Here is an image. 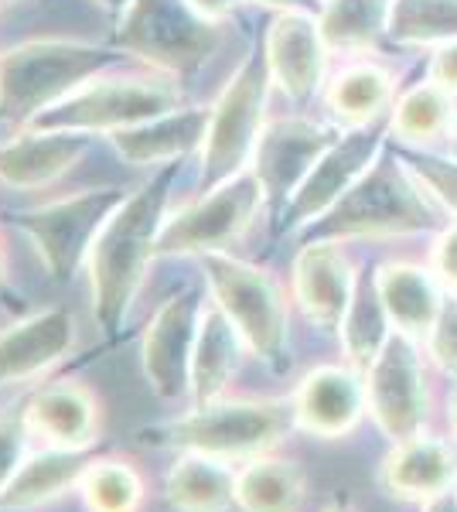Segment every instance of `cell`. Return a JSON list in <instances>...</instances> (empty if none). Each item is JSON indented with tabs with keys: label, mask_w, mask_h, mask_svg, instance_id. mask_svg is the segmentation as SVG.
Returning <instances> with one entry per match:
<instances>
[{
	"label": "cell",
	"mask_w": 457,
	"mask_h": 512,
	"mask_svg": "<svg viewBox=\"0 0 457 512\" xmlns=\"http://www.w3.org/2000/svg\"><path fill=\"white\" fill-rule=\"evenodd\" d=\"M205 127H209V106H178V110L144 120L137 127L116 130L110 144L130 168L157 171L164 164L185 161L191 151H198L205 140Z\"/></svg>",
	"instance_id": "22"
},
{
	"label": "cell",
	"mask_w": 457,
	"mask_h": 512,
	"mask_svg": "<svg viewBox=\"0 0 457 512\" xmlns=\"http://www.w3.org/2000/svg\"><path fill=\"white\" fill-rule=\"evenodd\" d=\"M393 332L396 328L386 315V304H382L379 287H376V270H359L352 304H348L342 328H338L345 362H352L355 369H362L365 373Z\"/></svg>",
	"instance_id": "31"
},
{
	"label": "cell",
	"mask_w": 457,
	"mask_h": 512,
	"mask_svg": "<svg viewBox=\"0 0 457 512\" xmlns=\"http://www.w3.org/2000/svg\"><path fill=\"white\" fill-rule=\"evenodd\" d=\"M89 454L82 451H62L38 444L35 451L24 458L18 475L0 495V512H41L65 495L79 492V478L86 472Z\"/></svg>",
	"instance_id": "24"
},
{
	"label": "cell",
	"mask_w": 457,
	"mask_h": 512,
	"mask_svg": "<svg viewBox=\"0 0 457 512\" xmlns=\"http://www.w3.org/2000/svg\"><path fill=\"white\" fill-rule=\"evenodd\" d=\"M93 4H96L103 14H110L113 21H120L123 14H127V7L134 4V0H93Z\"/></svg>",
	"instance_id": "41"
},
{
	"label": "cell",
	"mask_w": 457,
	"mask_h": 512,
	"mask_svg": "<svg viewBox=\"0 0 457 512\" xmlns=\"http://www.w3.org/2000/svg\"><path fill=\"white\" fill-rule=\"evenodd\" d=\"M454 492H457V485H454Z\"/></svg>",
	"instance_id": "48"
},
{
	"label": "cell",
	"mask_w": 457,
	"mask_h": 512,
	"mask_svg": "<svg viewBox=\"0 0 457 512\" xmlns=\"http://www.w3.org/2000/svg\"><path fill=\"white\" fill-rule=\"evenodd\" d=\"M24 420L38 444L89 454L103 441V400L72 376H52L24 393Z\"/></svg>",
	"instance_id": "17"
},
{
	"label": "cell",
	"mask_w": 457,
	"mask_h": 512,
	"mask_svg": "<svg viewBox=\"0 0 457 512\" xmlns=\"http://www.w3.org/2000/svg\"><path fill=\"white\" fill-rule=\"evenodd\" d=\"M427 79H434L440 89L457 96V41H444L434 48L427 62Z\"/></svg>",
	"instance_id": "38"
},
{
	"label": "cell",
	"mask_w": 457,
	"mask_h": 512,
	"mask_svg": "<svg viewBox=\"0 0 457 512\" xmlns=\"http://www.w3.org/2000/svg\"><path fill=\"white\" fill-rule=\"evenodd\" d=\"M451 137L457 140V120H454V130H451Z\"/></svg>",
	"instance_id": "46"
},
{
	"label": "cell",
	"mask_w": 457,
	"mask_h": 512,
	"mask_svg": "<svg viewBox=\"0 0 457 512\" xmlns=\"http://www.w3.org/2000/svg\"><path fill=\"white\" fill-rule=\"evenodd\" d=\"M116 45L79 38H35L0 52V123L31 127L41 113L65 103L99 72L123 65Z\"/></svg>",
	"instance_id": "2"
},
{
	"label": "cell",
	"mask_w": 457,
	"mask_h": 512,
	"mask_svg": "<svg viewBox=\"0 0 457 512\" xmlns=\"http://www.w3.org/2000/svg\"><path fill=\"white\" fill-rule=\"evenodd\" d=\"M440 205L427 195L406 164L393 151H382L379 161L362 175L331 212L304 229V239H393L420 236L440 229Z\"/></svg>",
	"instance_id": "4"
},
{
	"label": "cell",
	"mask_w": 457,
	"mask_h": 512,
	"mask_svg": "<svg viewBox=\"0 0 457 512\" xmlns=\"http://www.w3.org/2000/svg\"><path fill=\"white\" fill-rule=\"evenodd\" d=\"M338 134H342V130L324 127V123H314L307 117L267 120L249 171L260 181L273 219L284 212V205L294 198L297 188L304 185V178L311 175V168L321 161V154L335 144Z\"/></svg>",
	"instance_id": "15"
},
{
	"label": "cell",
	"mask_w": 457,
	"mask_h": 512,
	"mask_svg": "<svg viewBox=\"0 0 457 512\" xmlns=\"http://www.w3.org/2000/svg\"><path fill=\"white\" fill-rule=\"evenodd\" d=\"M379 485L389 499L423 506L457 485V448L447 437L427 431L393 441L382 458Z\"/></svg>",
	"instance_id": "21"
},
{
	"label": "cell",
	"mask_w": 457,
	"mask_h": 512,
	"mask_svg": "<svg viewBox=\"0 0 457 512\" xmlns=\"http://www.w3.org/2000/svg\"><path fill=\"white\" fill-rule=\"evenodd\" d=\"M420 512H457V492H444V495H437V499H430V502H423Z\"/></svg>",
	"instance_id": "40"
},
{
	"label": "cell",
	"mask_w": 457,
	"mask_h": 512,
	"mask_svg": "<svg viewBox=\"0 0 457 512\" xmlns=\"http://www.w3.org/2000/svg\"><path fill=\"white\" fill-rule=\"evenodd\" d=\"M0 4H11V0H0Z\"/></svg>",
	"instance_id": "47"
},
{
	"label": "cell",
	"mask_w": 457,
	"mask_h": 512,
	"mask_svg": "<svg viewBox=\"0 0 457 512\" xmlns=\"http://www.w3.org/2000/svg\"><path fill=\"white\" fill-rule=\"evenodd\" d=\"M294 427L318 441H342L352 437L369 417L365 400V373L352 362H321L297 379L290 393Z\"/></svg>",
	"instance_id": "16"
},
{
	"label": "cell",
	"mask_w": 457,
	"mask_h": 512,
	"mask_svg": "<svg viewBox=\"0 0 457 512\" xmlns=\"http://www.w3.org/2000/svg\"><path fill=\"white\" fill-rule=\"evenodd\" d=\"M127 198L123 188H86V192L55 198L38 209H24L14 216L18 233L35 246L41 267L55 284H69L79 270H86L99 229Z\"/></svg>",
	"instance_id": "9"
},
{
	"label": "cell",
	"mask_w": 457,
	"mask_h": 512,
	"mask_svg": "<svg viewBox=\"0 0 457 512\" xmlns=\"http://www.w3.org/2000/svg\"><path fill=\"white\" fill-rule=\"evenodd\" d=\"M35 437L28 431V420H24V393L18 400L0 407V495L11 485V478L18 475L31 451H35Z\"/></svg>",
	"instance_id": "35"
},
{
	"label": "cell",
	"mask_w": 457,
	"mask_h": 512,
	"mask_svg": "<svg viewBox=\"0 0 457 512\" xmlns=\"http://www.w3.org/2000/svg\"><path fill=\"white\" fill-rule=\"evenodd\" d=\"M321 512H359V509H355L348 499H335V502H328V506H324Z\"/></svg>",
	"instance_id": "44"
},
{
	"label": "cell",
	"mask_w": 457,
	"mask_h": 512,
	"mask_svg": "<svg viewBox=\"0 0 457 512\" xmlns=\"http://www.w3.org/2000/svg\"><path fill=\"white\" fill-rule=\"evenodd\" d=\"M127 59L185 79L219 52L222 24L205 21L188 0H134L113 31Z\"/></svg>",
	"instance_id": "8"
},
{
	"label": "cell",
	"mask_w": 457,
	"mask_h": 512,
	"mask_svg": "<svg viewBox=\"0 0 457 512\" xmlns=\"http://www.w3.org/2000/svg\"><path fill=\"white\" fill-rule=\"evenodd\" d=\"M191 7H195L198 14H202L205 21H212V24H226L232 14L239 11V4L243 0H188Z\"/></svg>",
	"instance_id": "39"
},
{
	"label": "cell",
	"mask_w": 457,
	"mask_h": 512,
	"mask_svg": "<svg viewBox=\"0 0 457 512\" xmlns=\"http://www.w3.org/2000/svg\"><path fill=\"white\" fill-rule=\"evenodd\" d=\"M376 287L396 332L423 342L430 328H434L440 304H444V297H447L437 274L430 270V263H413V260L379 263Z\"/></svg>",
	"instance_id": "23"
},
{
	"label": "cell",
	"mask_w": 457,
	"mask_h": 512,
	"mask_svg": "<svg viewBox=\"0 0 457 512\" xmlns=\"http://www.w3.org/2000/svg\"><path fill=\"white\" fill-rule=\"evenodd\" d=\"M423 345H427V355L434 359L440 373L457 383V294L444 297L440 315L434 321V328L427 332V338H423Z\"/></svg>",
	"instance_id": "36"
},
{
	"label": "cell",
	"mask_w": 457,
	"mask_h": 512,
	"mask_svg": "<svg viewBox=\"0 0 457 512\" xmlns=\"http://www.w3.org/2000/svg\"><path fill=\"white\" fill-rule=\"evenodd\" d=\"M270 89L273 79L267 55H263V45H253L209 106V127L198 147V188L202 192H212L222 181L249 171L260 134L267 127Z\"/></svg>",
	"instance_id": "7"
},
{
	"label": "cell",
	"mask_w": 457,
	"mask_h": 512,
	"mask_svg": "<svg viewBox=\"0 0 457 512\" xmlns=\"http://www.w3.org/2000/svg\"><path fill=\"white\" fill-rule=\"evenodd\" d=\"M96 137L76 130L24 127L0 144V185L18 192H38L62 181L86 158Z\"/></svg>",
	"instance_id": "20"
},
{
	"label": "cell",
	"mask_w": 457,
	"mask_h": 512,
	"mask_svg": "<svg viewBox=\"0 0 457 512\" xmlns=\"http://www.w3.org/2000/svg\"><path fill=\"white\" fill-rule=\"evenodd\" d=\"M198 263L209 301L232 321L246 352L280 373L290 352V301L280 280L267 267L239 260L229 250L205 253Z\"/></svg>",
	"instance_id": "6"
},
{
	"label": "cell",
	"mask_w": 457,
	"mask_h": 512,
	"mask_svg": "<svg viewBox=\"0 0 457 512\" xmlns=\"http://www.w3.org/2000/svg\"><path fill=\"white\" fill-rule=\"evenodd\" d=\"M355 280H359V270L342 243L304 239L290 263V304L301 311L307 325L321 332H338L352 304Z\"/></svg>",
	"instance_id": "18"
},
{
	"label": "cell",
	"mask_w": 457,
	"mask_h": 512,
	"mask_svg": "<svg viewBox=\"0 0 457 512\" xmlns=\"http://www.w3.org/2000/svg\"><path fill=\"white\" fill-rule=\"evenodd\" d=\"M236 468L202 451H178L164 472V502L174 512H232Z\"/></svg>",
	"instance_id": "27"
},
{
	"label": "cell",
	"mask_w": 457,
	"mask_h": 512,
	"mask_svg": "<svg viewBox=\"0 0 457 512\" xmlns=\"http://www.w3.org/2000/svg\"><path fill=\"white\" fill-rule=\"evenodd\" d=\"M11 270H7V250H4V239H0V294L7 291V284H11Z\"/></svg>",
	"instance_id": "43"
},
{
	"label": "cell",
	"mask_w": 457,
	"mask_h": 512,
	"mask_svg": "<svg viewBox=\"0 0 457 512\" xmlns=\"http://www.w3.org/2000/svg\"><path fill=\"white\" fill-rule=\"evenodd\" d=\"M205 297L198 287H181L157 304L140 335V369L147 386L164 403H188L191 390V355H195L198 321Z\"/></svg>",
	"instance_id": "13"
},
{
	"label": "cell",
	"mask_w": 457,
	"mask_h": 512,
	"mask_svg": "<svg viewBox=\"0 0 457 512\" xmlns=\"http://www.w3.org/2000/svg\"><path fill=\"white\" fill-rule=\"evenodd\" d=\"M396 79L386 65L372 59H352L324 82V103H328L331 120L342 130L365 127L389 117L396 103Z\"/></svg>",
	"instance_id": "26"
},
{
	"label": "cell",
	"mask_w": 457,
	"mask_h": 512,
	"mask_svg": "<svg viewBox=\"0 0 457 512\" xmlns=\"http://www.w3.org/2000/svg\"><path fill=\"white\" fill-rule=\"evenodd\" d=\"M290 431H297L290 396L226 393L219 400L195 403L185 414L151 427L147 441L174 451H202L232 461V465H243L256 454L277 451Z\"/></svg>",
	"instance_id": "3"
},
{
	"label": "cell",
	"mask_w": 457,
	"mask_h": 512,
	"mask_svg": "<svg viewBox=\"0 0 457 512\" xmlns=\"http://www.w3.org/2000/svg\"><path fill=\"white\" fill-rule=\"evenodd\" d=\"M393 0H324L318 24L328 52L365 55L386 38Z\"/></svg>",
	"instance_id": "32"
},
{
	"label": "cell",
	"mask_w": 457,
	"mask_h": 512,
	"mask_svg": "<svg viewBox=\"0 0 457 512\" xmlns=\"http://www.w3.org/2000/svg\"><path fill=\"white\" fill-rule=\"evenodd\" d=\"M246 355H249L246 342L239 338L236 328H232V321L222 315L212 301H205L202 321H198L195 355H191L188 407L226 396L232 379L239 376V366H243Z\"/></svg>",
	"instance_id": "25"
},
{
	"label": "cell",
	"mask_w": 457,
	"mask_h": 512,
	"mask_svg": "<svg viewBox=\"0 0 457 512\" xmlns=\"http://www.w3.org/2000/svg\"><path fill=\"white\" fill-rule=\"evenodd\" d=\"M178 171L181 161L164 164L144 185L127 192L89 250L86 277L89 297H93V318L106 338L120 335L134 315L151 263L157 260V239L171 216V192Z\"/></svg>",
	"instance_id": "1"
},
{
	"label": "cell",
	"mask_w": 457,
	"mask_h": 512,
	"mask_svg": "<svg viewBox=\"0 0 457 512\" xmlns=\"http://www.w3.org/2000/svg\"><path fill=\"white\" fill-rule=\"evenodd\" d=\"M389 151L417 175V181L427 188V195L440 209L457 219V158H444V154H434L427 147H406L396 144V140H389Z\"/></svg>",
	"instance_id": "34"
},
{
	"label": "cell",
	"mask_w": 457,
	"mask_h": 512,
	"mask_svg": "<svg viewBox=\"0 0 457 512\" xmlns=\"http://www.w3.org/2000/svg\"><path fill=\"white\" fill-rule=\"evenodd\" d=\"M365 400L369 417L382 437L403 441L423 434L430 420V386L417 338L393 332L382 352L365 369Z\"/></svg>",
	"instance_id": "12"
},
{
	"label": "cell",
	"mask_w": 457,
	"mask_h": 512,
	"mask_svg": "<svg viewBox=\"0 0 457 512\" xmlns=\"http://www.w3.org/2000/svg\"><path fill=\"white\" fill-rule=\"evenodd\" d=\"M451 427H454V434H457V396H454V407H451Z\"/></svg>",
	"instance_id": "45"
},
{
	"label": "cell",
	"mask_w": 457,
	"mask_h": 512,
	"mask_svg": "<svg viewBox=\"0 0 457 512\" xmlns=\"http://www.w3.org/2000/svg\"><path fill=\"white\" fill-rule=\"evenodd\" d=\"M263 55L273 86L294 103H307L321 93L328 72V45H324L318 14L304 7L273 11V21L263 38Z\"/></svg>",
	"instance_id": "19"
},
{
	"label": "cell",
	"mask_w": 457,
	"mask_h": 512,
	"mask_svg": "<svg viewBox=\"0 0 457 512\" xmlns=\"http://www.w3.org/2000/svg\"><path fill=\"white\" fill-rule=\"evenodd\" d=\"M389 147V117L365 127L342 130L335 144L321 154V161L311 168V175L304 178V185L297 188L294 198L284 205L273 226L277 233H304L307 226H314L324 212L335 209L342 198L352 192L362 181L365 171L379 161V154Z\"/></svg>",
	"instance_id": "11"
},
{
	"label": "cell",
	"mask_w": 457,
	"mask_h": 512,
	"mask_svg": "<svg viewBox=\"0 0 457 512\" xmlns=\"http://www.w3.org/2000/svg\"><path fill=\"white\" fill-rule=\"evenodd\" d=\"M386 38L400 48H437L457 41V0H393Z\"/></svg>",
	"instance_id": "33"
},
{
	"label": "cell",
	"mask_w": 457,
	"mask_h": 512,
	"mask_svg": "<svg viewBox=\"0 0 457 512\" xmlns=\"http://www.w3.org/2000/svg\"><path fill=\"white\" fill-rule=\"evenodd\" d=\"M307 472L301 461L277 451L256 454L236 468V509L239 512H304Z\"/></svg>",
	"instance_id": "28"
},
{
	"label": "cell",
	"mask_w": 457,
	"mask_h": 512,
	"mask_svg": "<svg viewBox=\"0 0 457 512\" xmlns=\"http://www.w3.org/2000/svg\"><path fill=\"white\" fill-rule=\"evenodd\" d=\"M76 495L86 512H144L147 499H151V485L134 458L96 454L86 461Z\"/></svg>",
	"instance_id": "30"
},
{
	"label": "cell",
	"mask_w": 457,
	"mask_h": 512,
	"mask_svg": "<svg viewBox=\"0 0 457 512\" xmlns=\"http://www.w3.org/2000/svg\"><path fill=\"white\" fill-rule=\"evenodd\" d=\"M79 349V318L62 304L0 328V393H28L52 379Z\"/></svg>",
	"instance_id": "14"
},
{
	"label": "cell",
	"mask_w": 457,
	"mask_h": 512,
	"mask_svg": "<svg viewBox=\"0 0 457 512\" xmlns=\"http://www.w3.org/2000/svg\"><path fill=\"white\" fill-rule=\"evenodd\" d=\"M263 209H267V195L253 171L222 181L212 192H198L164 222L161 239H157V260L226 253L253 229Z\"/></svg>",
	"instance_id": "10"
},
{
	"label": "cell",
	"mask_w": 457,
	"mask_h": 512,
	"mask_svg": "<svg viewBox=\"0 0 457 512\" xmlns=\"http://www.w3.org/2000/svg\"><path fill=\"white\" fill-rule=\"evenodd\" d=\"M249 4L270 7V11H287V7H304V0H249Z\"/></svg>",
	"instance_id": "42"
},
{
	"label": "cell",
	"mask_w": 457,
	"mask_h": 512,
	"mask_svg": "<svg viewBox=\"0 0 457 512\" xmlns=\"http://www.w3.org/2000/svg\"><path fill=\"white\" fill-rule=\"evenodd\" d=\"M178 82H181L178 76L157 72L151 65H140V69L113 65V69L99 72L96 79H89L65 103L41 113L31 127L76 130V134H89V137H113L116 130L137 127V123L185 106V93H181Z\"/></svg>",
	"instance_id": "5"
},
{
	"label": "cell",
	"mask_w": 457,
	"mask_h": 512,
	"mask_svg": "<svg viewBox=\"0 0 457 512\" xmlns=\"http://www.w3.org/2000/svg\"><path fill=\"white\" fill-rule=\"evenodd\" d=\"M427 263L437 274L440 287H444L447 294H457V219L444 222V226L437 229Z\"/></svg>",
	"instance_id": "37"
},
{
	"label": "cell",
	"mask_w": 457,
	"mask_h": 512,
	"mask_svg": "<svg viewBox=\"0 0 457 512\" xmlns=\"http://www.w3.org/2000/svg\"><path fill=\"white\" fill-rule=\"evenodd\" d=\"M457 120V96L440 89L434 79L423 76L396 96L389 110V140L406 147H427L447 137Z\"/></svg>",
	"instance_id": "29"
}]
</instances>
